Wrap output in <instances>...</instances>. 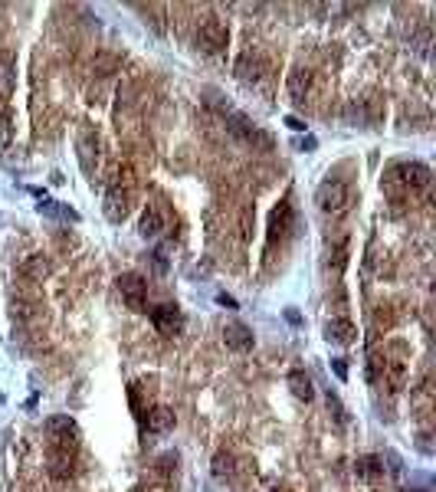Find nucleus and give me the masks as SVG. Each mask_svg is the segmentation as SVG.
Segmentation results:
<instances>
[{"mask_svg": "<svg viewBox=\"0 0 436 492\" xmlns=\"http://www.w3.org/2000/svg\"><path fill=\"white\" fill-rule=\"evenodd\" d=\"M315 203H318V210L322 214H345L351 207V188L345 184V181H335V177H328V181H322L318 184V190H315Z\"/></svg>", "mask_w": 436, "mask_h": 492, "instance_id": "f257e3e1", "label": "nucleus"}, {"mask_svg": "<svg viewBox=\"0 0 436 492\" xmlns=\"http://www.w3.org/2000/svg\"><path fill=\"white\" fill-rule=\"evenodd\" d=\"M46 437H50V450H66V453H75L79 450V427L69 414L50 417L46 420Z\"/></svg>", "mask_w": 436, "mask_h": 492, "instance_id": "f03ea898", "label": "nucleus"}, {"mask_svg": "<svg viewBox=\"0 0 436 492\" xmlns=\"http://www.w3.org/2000/svg\"><path fill=\"white\" fill-rule=\"evenodd\" d=\"M115 286H118L125 305L131 312H145V305H148V282L138 276V273H122V276L115 279Z\"/></svg>", "mask_w": 436, "mask_h": 492, "instance_id": "7ed1b4c3", "label": "nucleus"}, {"mask_svg": "<svg viewBox=\"0 0 436 492\" xmlns=\"http://www.w3.org/2000/svg\"><path fill=\"white\" fill-rule=\"evenodd\" d=\"M75 152H79V164L86 174H96L99 167V152H102V138L96 128H82L79 131V141H75Z\"/></svg>", "mask_w": 436, "mask_h": 492, "instance_id": "20e7f679", "label": "nucleus"}, {"mask_svg": "<svg viewBox=\"0 0 436 492\" xmlns=\"http://www.w3.org/2000/svg\"><path fill=\"white\" fill-rule=\"evenodd\" d=\"M394 174L407 190H426L430 181H433V174H430V167L424 161H403L394 167Z\"/></svg>", "mask_w": 436, "mask_h": 492, "instance_id": "39448f33", "label": "nucleus"}, {"mask_svg": "<svg viewBox=\"0 0 436 492\" xmlns=\"http://www.w3.org/2000/svg\"><path fill=\"white\" fill-rule=\"evenodd\" d=\"M226 43H230V30H226L220 20H207V24L197 30V46L203 53H224Z\"/></svg>", "mask_w": 436, "mask_h": 492, "instance_id": "423d86ee", "label": "nucleus"}, {"mask_svg": "<svg viewBox=\"0 0 436 492\" xmlns=\"http://www.w3.org/2000/svg\"><path fill=\"white\" fill-rule=\"evenodd\" d=\"M151 322H154V328H158L161 335H167V338H174L177 331L184 328V316H181V309L171 305V302L154 305V309H151Z\"/></svg>", "mask_w": 436, "mask_h": 492, "instance_id": "0eeeda50", "label": "nucleus"}, {"mask_svg": "<svg viewBox=\"0 0 436 492\" xmlns=\"http://www.w3.org/2000/svg\"><path fill=\"white\" fill-rule=\"evenodd\" d=\"M131 203V190H125V188H118V184H112L109 188V194H105V217L112 220V224H122L125 217H128V207Z\"/></svg>", "mask_w": 436, "mask_h": 492, "instance_id": "6e6552de", "label": "nucleus"}, {"mask_svg": "<svg viewBox=\"0 0 436 492\" xmlns=\"http://www.w3.org/2000/svg\"><path fill=\"white\" fill-rule=\"evenodd\" d=\"M224 341L230 352H253V345H256V338H253V328L243 325V322H230V325L224 328Z\"/></svg>", "mask_w": 436, "mask_h": 492, "instance_id": "1a4fd4ad", "label": "nucleus"}, {"mask_svg": "<svg viewBox=\"0 0 436 492\" xmlns=\"http://www.w3.org/2000/svg\"><path fill=\"white\" fill-rule=\"evenodd\" d=\"M286 89H289V95H292V102H305L311 92V73L302 69V66H296L286 79Z\"/></svg>", "mask_w": 436, "mask_h": 492, "instance_id": "9d476101", "label": "nucleus"}, {"mask_svg": "<svg viewBox=\"0 0 436 492\" xmlns=\"http://www.w3.org/2000/svg\"><path fill=\"white\" fill-rule=\"evenodd\" d=\"M289 224H292V203L279 201V207H275L273 217H269V243H275L279 237H286Z\"/></svg>", "mask_w": 436, "mask_h": 492, "instance_id": "9b49d317", "label": "nucleus"}, {"mask_svg": "<svg viewBox=\"0 0 436 492\" xmlns=\"http://www.w3.org/2000/svg\"><path fill=\"white\" fill-rule=\"evenodd\" d=\"M161 230H164V214L154 207V203H148L145 214H141V220H138V233H141L145 240H154Z\"/></svg>", "mask_w": 436, "mask_h": 492, "instance_id": "f8f14e48", "label": "nucleus"}, {"mask_svg": "<svg viewBox=\"0 0 436 492\" xmlns=\"http://www.w3.org/2000/svg\"><path fill=\"white\" fill-rule=\"evenodd\" d=\"M145 427H148V433H167V430H174V410L171 407H151L148 417H145Z\"/></svg>", "mask_w": 436, "mask_h": 492, "instance_id": "ddd939ff", "label": "nucleus"}, {"mask_svg": "<svg viewBox=\"0 0 436 492\" xmlns=\"http://www.w3.org/2000/svg\"><path fill=\"white\" fill-rule=\"evenodd\" d=\"M17 86V66L10 53H0V102H7Z\"/></svg>", "mask_w": 436, "mask_h": 492, "instance_id": "4468645a", "label": "nucleus"}, {"mask_svg": "<svg viewBox=\"0 0 436 492\" xmlns=\"http://www.w3.org/2000/svg\"><path fill=\"white\" fill-rule=\"evenodd\" d=\"M354 325H351L348 318H331L328 325H325V338L328 341H335V345H351L354 341Z\"/></svg>", "mask_w": 436, "mask_h": 492, "instance_id": "2eb2a0df", "label": "nucleus"}, {"mask_svg": "<svg viewBox=\"0 0 436 492\" xmlns=\"http://www.w3.org/2000/svg\"><path fill=\"white\" fill-rule=\"evenodd\" d=\"M262 69H266V63H262L260 56H253V53H243V56L237 60L239 82H256V79L262 76Z\"/></svg>", "mask_w": 436, "mask_h": 492, "instance_id": "dca6fc26", "label": "nucleus"}, {"mask_svg": "<svg viewBox=\"0 0 436 492\" xmlns=\"http://www.w3.org/2000/svg\"><path fill=\"white\" fill-rule=\"evenodd\" d=\"M73 453H66V450H50V476L56 480H69L73 476Z\"/></svg>", "mask_w": 436, "mask_h": 492, "instance_id": "f3484780", "label": "nucleus"}, {"mask_svg": "<svg viewBox=\"0 0 436 492\" xmlns=\"http://www.w3.org/2000/svg\"><path fill=\"white\" fill-rule=\"evenodd\" d=\"M20 273H24L26 279H37V282H43V279L50 276V259H46L43 253H33V256H26V263L20 266Z\"/></svg>", "mask_w": 436, "mask_h": 492, "instance_id": "a211bd4d", "label": "nucleus"}, {"mask_svg": "<svg viewBox=\"0 0 436 492\" xmlns=\"http://www.w3.org/2000/svg\"><path fill=\"white\" fill-rule=\"evenodd\" d=\"M289 388H292V394H296L299 401H305V404H309L311 397H315V388H311V378L305 374V371H292V374H289Z\"/></svg>", "mask_w": 436, "mask_h": 492, "instance_id": "6ab92c4d", "label": "nucleus"}, {"mask_svg": "<svg viewBox=\"0 0 436 492\" xmlns=\"http://www.w3.org/2000/svg\"><path fill=\"white\" fill-rule=\"evenodd\" d=\"M354 473H358V480L371 482L374 476H381V473H384V463H381V456H361V459L354 463Z\"/></svg>", "mask_w": 436, "mask_h": 492, "instance_id": "aec40b11", "label": "nucleus"}, {"mask_svg": "<svg viewBox=\"0 0 436 492\" xmlns=\"http://www.w3.org/2000/svg\"><path fill=\"white\" fill-rule=\"evenodd\" d=\"M39 214H46V217H62V220H73V224H79V214H75L73 207H66V203L60 201H39Z\"/></svg>", "mask_w": 436, "mask_h": 492, "instance_id": "412c9836", "label": "nucleus"}, {"mask_svg": "<svg viewBox=\"0 0 436 492\" xmlns=\"http://www.w3.org/2000/svg\"><path fill=\"white\" fill-rule=\"evenodd\" d=\"M233 463H237V459H233V453H226V450H220V453L213 456V476H217V480H226V476H233Z\"/></svg>", "mask_w": 436, "mask_h": 492, "instance_id": "4be33fe9", "label": "nucleus"}, {"mask_svg": "<svg viewBox=\"0 0 436 492\" xmlns=\"http://www.w3.org/2000/svg\"><path fill=\"white\" fill-rule=\"evenodd\" d=\"M384 378L390 381V388H403V381H407V365H403V361H384Z\"/></svg>", "mask_w": 436, "mask_h": 492, "instance_id": "5701e85b", "label": "nucleus"}, {"mask_svg": "<svg viewBox=\"0 0 436 492\" xmlns=\"http://www.w3.org/2000/svg\"><path fill=\"white\" fill-rule=\"evenodd\" d=\"M10 141H13V122H10V115L0 112V152H3Z\"/></svg>", "mask_w": 436, "mask_h": 492, "instance_id": "b1692460", "label": "nucleus"}, {"mask_svg": "<svg viewBox=\"0 0 436 492\" xmlns=\"http://www.w3.org/2000/svg\"><path fill=\"white\" fill-rule=\"evenodd\" d=\"M253 217H256V210H253V207H243V217H239V233H243V240H249V233H253Z\"/></svg>", "mask_w": 436, "mask_h": 492, "instance_id": "393cba45", "label": "nucleus"}, {"mask_svg": "<svg viewBox=\"0 0 436 492\" xmlns=\"http://www.w3.org/2000/svg\"><path fill=\"white\" fill-rule=\"evenodd\" d=\"M331 371H335L338 381H348V365H345V358H331Z\"/></svg>", "mask_w": 436, "mask_h": 492, "instance_id": "a878e982", "label": "nucleus"}, {"mask_svg": "<svg viewBox=\"0 0 436 492\" xmlns=\"http://www.w3.org/2000/svg\"><path fill=\"white\" fill-rule=\"evenodd\" d=\"M151 263H154V269H158V273H167V259H164V250H154V253H151Z\"/></svg>", "mask_w": 436, "mask_h": 492, "instance_id": "bb28decb", "label": "nucleus"}, {"mask_svg": "<svg viewBox=\"0 0 436 492\" xmlns=\"http://www.w3.org/2000/svg\"><path fill=\"white\" fill-rule=\"evenodd\" d=\"M286 128H292V131H305V122L296 118V115H286Z\"/></svg>", "mask_w": 436, "mask_h": 492, "instance_id": "cd10ccee", "label": "nucleus"}, {"mask_svg": "<svg viewBox=\"0 0 436 492\" xmlns=\"http://www.w3.org/2000/svg\"><path fill=\"white\" fill-rule=\"evenodd\" d=\"M217 302L226 305V309H237V299H233V295H226V292H220V295H217Z\"/></svg>", "mask_w": 436, "mask_h": 492, "instance_id": "c85d7f7f", "label": "nucleus"}, {"mask_svg": "<svg viewBox=\"0 0 436 492\" xmlns=\"http://www.w3.org/2000/svg\"><path fill=\"white\" fill-rule=\"evenodd\" d=\"M286 318L289 322H292V325H299L302 318H299V312H296V309H286Z\"/></svg>", "mask_w": 436, "mask_h": 492, "instance_id": "c756f323", "label": "nucleus"}]
</instances>
